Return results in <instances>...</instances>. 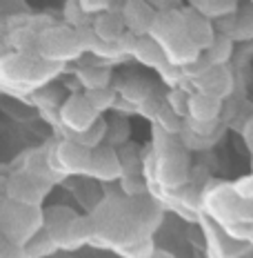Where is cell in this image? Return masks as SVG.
<instances>
[{
  "label": "cell",
  "instance_id": "52a82bcc",
  "mask_svg": "<svg viewBox=\"0 0 253 258\" xmlns=\"http://www.w3.org/2000/svg\"><path fill=\"white\" fill-rule=\"evenodd\" d=\"M100 118H105V116H100L89 105V100L85 98L82 91H71L60 109V125H62L64 138H73V136L89 132Z\"/></svg>",
  "mask_w": 253,
  "mask_h": 258
},
{
  "label": "cell",
  "instance_id": "f1b7e54d",
  "mask_svg": "<svg viewBox=\"0 0 253 258\" xmlns=\"http://www.w3.org/2000/svg\"><path fill=\"white\" fill-rule=\"evenodd\" d=\"M85 98L89 100V105L98 111L100 116H105L107 111H114V107L118 103V91L116 87H109V89H94V91H82Z\"/></svg>",
  "mask_w": 253,
  "mask_h": 258
},
{
  "label": "cell",
  "instance_id": "836d02e7",
  "mask_svg": "<svg viewBox=\"0 0 253 258\" xmlns=\"http://www.w3.org/2000/svg\"><path fill=\"white\" fill-rule=\"evenodd\" d=\"M120 194H125L127 198H140V196H149V182L144 178V174L136 176H122V180L118 182Z\"/></svg>",
  "mask_w": 253,
  "mask_h": 258
},
{
  "label": "cell",
  "instance_id": "ac0fdd59",
  "mask_svg": "<svg viewBox=\"0 0 253 258\" xmlns=\"http://www.w3.org/2000/svg\"><path fill=\"white\" fill-rule=\"evenodd\" d=\"M222 114H224V100L193 91L191 105H189V120L218 122V120H222Z\"/></svg>",
  "mask_w": 253,
  "mask_h": 258
},
{
  "label": "cell",
  "instance_id": "44dd1931",
  "mask_svg": "<svg viewBox=\"0 0 253 258\" xmlns=\"http://www.w3.org/2000/svg\"><path fill=\"white\" fill-rule=\"evenodd\" d=\"M189 7L200 12L211 23H220V20L231 18L240 12V3H235V0H191Z\"/></svg>",
  "mask_w": 253,
  "mask_h": 258
},
{
  "label": "cell",
  "instance_id": "7c38bea8",
  "mask_svg": "<svg viewBox=\"0 0 253 258\" xmlns=\"http://www.w3.org/2000/svg\"><path fill=\"white\" fill-rule=\"evenodd\" d=\"M155 7L149 0H125L122 7V18H125L127 31L136 38H144L151 34V27L155 23Z\"/></svg>",
  "mask_w": 253,
  "mask_h": 258
},
{
  "label": "cell",
  "instance_id": "9a60e30c",
  "mask_svg": "<svg viewBox=\"0 0 253 258\" xmlns=\"http://www.w3.org/2000/svg\"><path fill=\"white\" fill-rule=\"evenodd\" d=\"M233 87H235V80H233L231 67H213L211 72H207L200 80L193 83V91L213 96V98H220L224 103H227V98H231Z\"/></svg>",
  "mask_w": 253,
  "mask_h": 258
},
{
  "label": "cell",
  "instance_id": "60d3db41",
  "mask_svg": "<svg viewBox=\"0 0 253 258\" xmlns=\"http://www.w3.org/2000/svg\"><path fill=\"white\" fill-rule=\"evenodd\" d=\"M249 243H251V245H253V236H251V240H249Z\"/></svg>",
  "mask_w": 253,
  "mask_h": 258
},
{
  "label": "cell",
  "instance_id": "9c48e42d",
  "mask_svg": "<svg viewBox=\"0 0 253 258\" xmlns=\"http://www.w3.org/2000/svg\"><path fill=\"white\" fill-rule=\"evenodd\" d=\"M200 223H202L204 238H207L209 258H244V256L253 254L251 243L231 238L227 232H222V229H220L213 220H209L207 216H202Z\"/></svg>",
  "mask_w": 253,
  "mask_h": 258
},
{
  "label": "cell",
  "instance_id": "1f68e13d",
  "mask_svg": "<svg viewBox=\"0 0 253 258\" xmlns=\"http://www.w3.org/2000/svg\"><path fill=\"white\" fill-rule=\"evenodd\" d=\"M107 132H109V125H107V118H100L98 122H96L94 127L89 129V132L80 134V136H73V141L85 145L87 149H98L102 147V145H107Z\"/></svg>",
  "mask_w": 253,
  "mask_h": 258
},
{
  "label": "cell",
  "instance_id": "6da1fadb",
  "mask_svg": "<svg viewBox=\"0 0 253 258\" xmlns=\"http://www.w3.org/2000/svg\"><path fill=\"white\" fill-rule=\"evenodd\" d=\"M164 207L153 196L127 198L125 194L107 196L91 212L96 225L94 243L100 249H111L125 258L133 247L153 240L162 225Z\"/></svg>",
  "mask_w": 253,
  "mask_h": 258
},
{
  "label": "cell",
  "instance_id": "f546056e",
  "mask_svg": "<svg viewBox=\"0 0 253 258\" xmlns=\"http://www.w3.org/2000/svg\"><path fill=\"white\" fill-rule=\"evenodd\" d=\"M25 249H27V254H29V258H49L56 254V251H60L56 240H53V236L47 232V229H42L36 238H31L29 243L25 245Z\"/></svg>",
  "mask_w": 253,
  "mask_h": 258
},
{
  "label": "cell",
  "instance_id": "cb8c5ba5",
  "mask_svg": "<svg viewBox=\"0 0 253 258\" xmlns=\"http://www.w3.org/2000/svg\"><path fill=\"white\" fill-rule=\"evenodd\" d=\"M107 125H109V132H107V145L109 147L120 149L131 143V125H129L127 116L111 114L107 118Z\"/></svg>",
  "mask_w": 253,
  "mask_h": 258
},
{
  "label": "cell",
  "instance_id": "ab89813d",
  "mask_svg": "<svg viewBox=\"0 0 253 258\" xmlns=\"http://www.w3.org/2000/svg\"><path fill=\"white\" fill-rule=\"evenodd\" d=\"M244 258H253V254H249V256H244Z\"/></svg>",
  "mask_w": 253,
  "mask_h": 258
},
{
  "label": "cell",
  "instance_id": "4dcf8cb0",
  "mask_svg": "<svg viewBox=\"0 0 253 258\" xmlns=\"http://www.w3.org/2000/svg\"><path fill=\"white\" fill-rule=\"evenodd\" d=\"M78 216V212H73L69 205H49L45 207V229L47 232H56L62 225H67L69 220Z\"/></svg>",
  "mask_w": 253,
  "mask_h": 258
},
{
  "label": "cell",
  "instance_id": "d590c367",
  "mask_svg": "<svg viewBox=\"0 0 253 258\" xmlns=\"http://www.w3.org/2000/svg\"><path fill=\"white\" fill-rule=\"evenodd\" d=\"M211 69H213V64L209 62V58L202 53V56L198 58V60L193 62V64H189V67H185V74H187V78H189L191 83H196V80H200V78L204 76V74L211 72Z\"/></svg>",
  "mask_w": 253,
  "mask_h": 258
},
{
  "label": "cell",
  "instance_id": "7a4b0ae2",
  "mask_svg": "<svg viewBox=\"0 0 253 258\" xmlns=\"http://www.w3.org/2000/svg\"><path fill=\"white\" fill-rule=\"evenodd\" d=\"M193 174L189 149L180 136H171L153 125V138L149 149L144 152V178L149 189L178 191L189 185Z\"/></svg>",
  "mask_w": 253,
  "mask_h": 258
},
{
  "label": "cell",
  "instance_id": "e575fe53",
  "mask_svg": "<svg viewBox=\"0 0 253 258\" xmlns=\"http://www.w3.org/2000/svg\"><path fill=\"white\" fill-rule=\"evenodd\" d=\"M166 105L176 111L182 120L189 118V105H191V96L193 91H187V89H169L166 91Z\"/></svg>",
  "mask_w": 253,
  "mask_h": 258
},
{
  "label": "cell",
  "instance_id": "ffe728a7",
  "mask_svg": "<svg viewBox=\"0 0 253 258\" xmlns=\"http://www.w3.org/2000/svg\"><path fill=\"white\" fill-rule=\"evenodd\" d=\"M162 49H164L166 60H169L171 64H176V67H182V69L193 64L198 58L202 56V53L198 51V47L189 40L187 34L180 36V38H176V40H171V42H166Z\"/></svg>",
  "mask_w": 253,
  "mask_h": 258
},
{
  "label": "cell",
  "instance_id": "30bf717a",
  "mask_svg": "<svg viewBox=\"0 0 253 258\" xmlns=\"http://www.w3.org/2000/svg\"><path fill=\"white\" fill-rule=\"evenodd\" d=\"M56 156H58V165H60V171L64 178L91 174L94 152L87 149L85 145L76 143L73 138H60V141H56Z\"/></svg>",
  "mask_w": 253,
  "mask_h": 258
},
{
  "label": "cell",
  "instance_id": "5bb4252c",
  "mask_svg": "<svg viewBox=\"0 0 253 258\" xmlns=\"http://www.w3.org/2000/svg\"><path fill=\"white\" fill-rule=\"evenodd\" d=\"M182 14H185V29H187L189 40L198 47V51L204 53L213 45L215 36H218V29L213 27L211 20L204 18L200 12H196L193 7H189V5L182 7Z\"/></svg>",
  "mask_w": 253,
  "mask_h": 258
},
{
  "label": "cell",
  "instance_id": "4fadbf2b",
  "mask_svg": "<svg viewBox=\"0 0 253 258\" xmlns=\"http://www.w3.org/2000/svg\"><path fill=\"white\" fill-rule=\"evenodd\" d=\"M91 178L111 185V182H120L125 176L120 163V154L118 149L109 147V145H102V147L94 149V163H91Z\"/></svg>",
  "mask_w": 253,
  "mask_h": 258
},
{
  "label": "cell",
  "instance_id": "484cf974",
  "mask_svg": "<svg viewBox=\"0 0 253 258\" xmlns=\"http://www.w3.org/2000/svg\"><path fill=\"white\" fill-rule=\"evenodd\" d=\"M118 154H120V163H122V169H125V176L144 174V152L140 145L129 143L125 147L118 149Z\"/></svg>",
  "mask_w": 253,
  "mask_h": 258
},
{
  "label": "cell",
  "instance_id": "2e32d148",
  "mask_svg": "<svg viewBox=\"0 0 253 258\" xmlns=\"http://www.w3.org/2000/svg\"><path fill=\"white\" fill-rule=\"evenodd\" d=\"M122 7H125V0L122 3H114L111 12L98 16L94 20V31L98 34L100 40L109 42V45H118L120 38L127 34V25L122 18Z\"/></svg>",
  "mask_w": 253,
  "mask_h": 258
},
{
  "label": "cell",
  "instance_id": "3957f363",
  "mask_svg": "<svg viewBox=\"0 0 253 258\" xmlns=\"http://www.w3.org/2000/svg\"><path fill=\"white\" fill-rule=\"evenodd\" d=\"M64 69H67V64L45 60L40 53L7 51L0 58V83L7 94L31 105V96L53 85V80Z\"/></svg>",
  "mask_w": 253,
  "mask_h": 258
},
{
  "label": "cell",
  "instance_id": "8fae6325",
  "mask_svg": "<svg viewBox=\"0 0 253 258\" xmlns=\"http://www.w3.org/2000/svg\"><path fill=\"white\" fill-rule=\"evenodd\" d=\"M49 234L53 236V240H56V245L60 251H78L80 247L94 243L96 225H94L91 214H87V216L78 214L73 220H69L67 225H62L60 229L49 232Z\"/></svg>",
  "mask_w": 253,
  "mask_h": 258
},
{
  "label": "cell",
  "instance_id": "d4e9b609",
  "mask_svg": "<svg viewBox=\"0 0 253 258\" xmlns=\"http://www.w3.org/2000/svg\"><path fill=\"white\" fill-rule=\"evenodd\" d=\"M233 45L235 42L231 40L229 36L218 34L213 40V45L204 51V56L209 58V62H211L213 67H229L231 56H233Z\"/></svg>",
  "mask_w": 253,
  "mask_h": 258
},
{
  "label": "cell",
  "instance_id": "277c9868",
  "mask_svg": "<svg viewBox=\"0 0 253 258\" xmlns=\"http://www.w3.org/2000/svg\"><path fill=\"white\" fill-rule=\"evenodd\" d=\"M204 216L213 220L231 238L249 243L253 236V201L242 198L231 189V182L213 180L204 189Z\"/></svg>",
  "mask_w": 253,
  "mask_h": 258
},
{
  "label": "cell",
  "instance_id": "d6986e66",
  "mask_svg": "<svg viewBox=\"0 0 253 258\" xmlns=\"http://www.w3.org/2000/svg\"><path fill=\"white\" fill-rule=\"evenodd\" d=\"M111 67L96 62H80L76 69V80L80 83L82 91H94V89H109L111 87Z\"/></svg>",
  "mask_w": 253,
  "mask_h": 258
},
{
  "label": "cell",
  "instance_id": "83f0119b",
  "mask_svg": "<svg viewBox=\"0 0 253 258\" xmlns=\"http://www.w3.org/2000/svg\"><path fill=\"white\" fill-rule=\"evenodd\" d=\"M62 16H64V25H69L71 29H85V27H94V18L85 12L80 0H67L62 5Z\"/></svg>",
  "mask_w": 253,
  "mask_h": 258
},
{
  "label": "cell",
  "instance_id": "8d00e7d4",
  "mask_svg": "<svg viewBox=\"0 0 253 258\" xmlns=\"http://www.w3.org/2000/svg\"><path fill=\"white\" fill-rule=\"evenodd\" d=\"M231 189H233L242 201H253V174L249 176H240L238 180L231 182Z\"/></svg>",
  "mask_w": 253,
  "mask_h": 258
},
{
  "label": "cell",
  "instance_id": "f35d334b",
  "mask_svg": "<svg viewBox=\"0 0 253 258\" xmlns=\"http://www.w3.org/2000/svg\"><path fill=\"white\" fill-rule=\"evenodd\" d=\"M242 138H244V145L249 147V152L253 154V114L249 116V120L242 125Z\"/></svg>",
  "mask_w": 253,
  "mask_h": 258
},
{
  "label": "cell",
  "instance_id": "b9f144b4",
  "mask_svg": "<svg viewBox=\"0 0 253 258\" xmlns=\"http://www.w3.org/2000/svg\"><path fill=\"white\" fill-rule=\"evenodd\" d=\"M251 174H253V171H251Z\"/></svg>",
  "mask_w": 253,
  "mask_h": 258
},
{
  "label": "cell",
  "instance_id": "8992f818",
  "mask_svg": "<svg viewBox=\"0 0 253 258\" xmlns=\"http://www.w3.org/2000/svg\"><path fill=\"white\" fill-rule=\"evenodd\" d=\"M38 53L51 62H82L85 49L80 45L78 31L64 23H56L38 36Z\"/></svg>",
  "mask_w": 253,
  "mask_h": 258
},
{
  "label": "cell",
  "instance_id": "e0dca14e",
  "mask_svg": "<svg viewBox=\"0 0 253 258\" xmlns=\"http://www.w3.org/2000/svg\"><path fill=\"white\" fill-rule=\"evenodd\" d=\"M187 29H185V14L182 9H174V12H158L155 16V23L151 27V38L160 45H166V42L180 38L185 36Z\"/></svg>",
  "mask_w": 253,
  "mask_h": 258
},
{
  "label": "cell",
  "instance_id": "603a6c76",
  "mask_svg": "<svg viewBox=\"0 0 253 258\" xmlns=\"http://www.w3.org/2000/svg\"><path fill=\"white\" fill-rule=\"evenodd\" d=\"M118 91V96H120L125 103H129L131 107H138L144 103V100L149 98V96L155 91V87L151 83H149L147 78H142V76H131V78H127L125 83L120 85V87H116Z\"/></svg>",
  "mask_w": 253,
  "mask_h": 258
},
{
  "label": "cell",
  "instance_id": "5b68a950",
  "mask_svg": "<svg viewBox=\"0 0 253 258\" xmlns=\"http://www.w3.org/2000/svg\"><path fill=\"white\" fill-rule=\"evenodd\" d=\"M45 229V207H31L12 198H0V238L25 247Z\"/></svg>",
  "mask_w": 253,
  "mask_h": 258
},
{
  "label": "cell",
  "instance_id": "7402d4cb",
  "mask_svg": "<svg viewBox=\"0 0 253 258\" xmlns=\"http://www.w3.org/2000/svg\"><path fill=\"white\" fill-rule=\"evenodd\" d=\"M131 58L136 62L142 64V67H149V69H158L162 62H166L162 45L155 42L151 36H144V38L136 40V47H133V56Z\"/></svg>",
  "mask_w": 253,
  "mask_h": 258
},
{
  "label": "cell",
  "instance_id": "74e56055",
  "mask_svg": "<svg viewBox=\"0 0 253 258\" xmlns=\"http://www.w3.org/2000/svg\"><path fill=\"white\" fill-rule=\"evenodd\" d=\"M0 258H29V254H27L25 247L14 245V243H9V240L0 238Z\"/></svg>",
  "mask_w": 253,
  "mask_h": 258
},
{
  "label": "cell",
  "instance_id": "ba28073f",
  "mask_svg": "<svg viewBox=\"0 0 253 258\" xmlns=\"http://www.w3.org/2000/svg\"><path fill=\"white\" fill-rule=\"evenodd\" d=\"M53 187L42 182L38 178H34L31 174H27L23 169H16L9 174L7 182H5V194L3 196L12 198L16 203H23V205L31 207H42L47 201V196L51 194Z\"/></svg>",
  "mask_w": 253,
  "mask_h": 258
},
{
  "label": "cell",
  "instance_id": "d6a6232c",
  "mask_svg": "<svg viewBox=\"0 0 253 258\" xmlns=\"http://www.w3.org/2000/svg\"><path fill=\"white\" fill-rule=\"evenodd\" d=\"M153 125L160 127L166 134H171V136H180V134L185 132V120H182V118L178 116L166 103H164L162 109H160V114H158V118H155Z\"/></svg>",
  "mask_w": 253,
  "mask_h": 258
},
{
  "label": "cell",
  "instance_id": "4316f807",
  "mask_svg": "<svg viewBox=\"0 0 253 258\" xmlns=\"http://www.w3.org/2000/svg\"><path fill=\"white\" fill-rule=\"evenodd\" d=\"M155 72H158L160 80H162V83L169 89H187V91H193V83L187 78V74H185V69H182V67H176V64H171L169 60H166V62L160 64Z\"/></svg>",
  "mask_w": 253,
  "mask_h": 258
}]
</instances>
